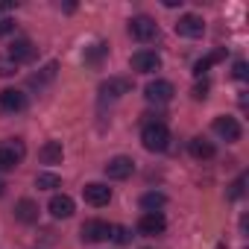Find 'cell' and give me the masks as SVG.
Masks as SVG:
<instances>
[{
    "instance_id": "15",
    "label": "cell",
    "mask_w": 249,
    "mask_h": 249,
    "mask_svg": "<svg viewBox=\"0 0 249 249\" xmlns=\"http://www.w3.org/2000/svg\"><path fill=\"white\" fill-rule=\"evenodd\" d=\"M188 153L196 159V161H208V159H214V144L208 141V138H191V144H188Z\"/></svg>"
},
{
    "instance_id": "29",
    "label": "cell",
    "mask_w": 249,
    "mask_h": 249,
    "mask_svg": "<svg viewBox=\"0 0 249 249\" xmlns=\"http://www.w3.org/2000/svg\"><path fill=\"white\" fill-rule=\"evenodd\" d=\"M15 30V21L12 18H0V36H6V33H12Z\"/></svg>"
},
{
    "instance_id": "11",
    "label": "cell",
    "mask_w": 249,
    "mask_h": 249,
    "mask_svg": "<svg viewBox=\"0 0 249 249\" xmlns=\"http://www.w3.org/2000/svg\"><path fill=\"white\" fill-rule=\"evenodd\" d=\"M82 196H85V202H88V205L100 208V205H108V199H111V188H108V185H103V182H91V185H85V188H82Z\"/></svg>"
},
{
    "instance_id": "26",
    "label": "cell",
    "mask_w": 249,
    "mask_h": 249,
    "mask_svg": "<svg viewBox=\"0 0 249 249\" xmlns=\"http://www.w3.org/2000/svg\"><path fill=\"white\" fill-rule=\"evenodd\" d=\"M103 53H106V44H94V50H91V53L85 56V62H88V65H97Z\"/></svg>"
},
{
    "instance_id": "7",
    "label": "cell",
    "mask_w": 249,
    "mask_h": 249,
    "mask_svg": "<svg viewBox=\"0 0 249 249\" xmlns=\"http://www.w3.org/2000/svg\"><path fill=\"white\" fill-rule=\"evenodd\" d=\"M202 33H205V21L199 15H182L176 21V36L182 38H199Z\"/></svg>"
},
{
    "instance_id": "21",
    "label": "cell",
    "mask_w": 249,
    "mask_h": 249,
    "mask_svg": "<svg viewBox=\"0 0 249 249\" xmlns=\"http://www.w3.org/2000/svg\"><path fill=\"white\" fill-rule=\"evenodd\" d=\"M223 56H226V50H217V53H211V56H205V59H199V62L194 65V73H196V76H202V73H205V71H208V68H211L214 62H220Z\"/></svg>"
},
{
    "instance_id": "9",
    "label": "cell",
    "mask_w": 249,
    "mask_h": 249,
    "mask_svg": "<svg viewBox=\"0 0 249 249\" xmlns=\"http://www.w3.org/2000/svg\"><path fill=\"white\" fill-rule=\"evenodd\" d=\"M214 132H217L223 141L234 144V141H240V123H237L234 117H229V114H220V117L214 120Z\"/></svg>"
},
{
    "instance_id": "23",
    "label": "cell",
    "mask_w": 249,
    "mask_h": 249,
    "mask_svg": "<svg viewBox=\"0 0 249 249\" xmlns=\"http://www.w3.org/2000/svg\"><path fill=\"white\" fill-rule=\"evenodd\" d=\"M108 237H114V243L123 246V243H129V229L126 226H111V234Z\"/></svg>"
},
{
    "instance_id": "24",
    "label": "cell",
    "mask_w": 249,
    "mask_h": 249,
    "mask_svg": "<svg viewBox=\"0 0 249 249\" xmlns=\"http://www.w3.org/2000/svg\"><path fill=\"white\" fill-rule=\"evenodd\" d=\"M243 185H246V176H237L234 185H231V191H229V199H240L243 196Z\"/></svg>"
},
{
    "instance_id": "13",
    "label": "cell",
    "mask_w": 249,
    "mask_h": 249,
    "mask_svg": "<svg viewBox=\"0 0 249 249\" xmlns=\"http://www.w3.org/2000/svg\"><path fill=\"white\" fill-rule=\"evenodd\" d=\"M132 68L141 71V73H153V71L161 68V56L153 53V50H138V53H132Z\"/></svg>"
},
{
    "instance_id": "3",
    "label": "cell",
    "mask_w": 249,
    "mask_h": 249,
    "mask_svg": "<svg viewBox=\"0 0 249 249\" xmlns=\"http://www.w3.org/2000/svg\"><path fill=\"white\" fill-rule=\"evenodd\" d=\"M24 153H27V147H24L18 138L0 147V173H6V170H15V167H18V161L24 159Z\"/></svg>"
},
{
    "instance_id": "8",
    "label": "cell",
    "mask_w": 249,
    "mask_h": 249,
    "mask_svg": "<svg viewBox=\"0 0 249 249\" xmlns=\"http://www.w3.org/2000/svg\"><path fill=\"white\" fill-rule=\"evenodd\" d=\"M144 94H147L150 103H170L173 94H176V88H173V82H167V79H153V82L144 88Z\"/></svg>"
},
{
    "instance_id": "16",
    "label": "cell",
    "mask_w": 249,
    "mask_h": 249,
    "mask_svg": "<svg viewBox=\"0 0 249 249\" xmlns=\"http://www.w3.org/2000/svg\"><path fill=\"white\" fill-rule=\"evenodd\" d=\"M50 214L56 217V220H65V217H71L73 214V199L68 196V194H56L53 199H50Z\"/></svg>"
},
{
    "instance_id": "10",
    "label": "cell",
    "mask_w": 249,
    "mask_h": 249,
    "mask_svg": "<svg viewBox=\"0 0 249 249\" xmlns=\"http://www.w3.org/2000/svg\"><path fill=\"white\" fill-rule=\"evenodd\" d=\"M36 53H38V47H36L30 38H15V41L9 44V59H12L15 65H21V62H33Z\"/></svg>"
},
{
    "instance_id": "19",
    "label": "cell",
    "mask_w": 249,
    "mask_h": 249,
    "mask_svg": "<svg viewBox=\"0 0 249 249\" xmlns=\"http://www.w3.org/2000/svg\"><path fill=\"white\" fill-rule=\"evenodd\" d=\"M56 71H59V65H56V62L44 65V68H41V73H33V76H30V85H33V88H44V85L56 76Z\"/></svg>"
},
{
    "instance_id": "17",
    "label": "cell",
    "mask_w": 249,
    "mask_h": 249,
    "mask_svg": "<svg viewBox=\"0 0 249 249\" xmlns=\"http://www.w3.org/2000/svg\"><path fill=\"white\" fill-rule=\"evenodd\" d=\"M62 156H65L62 141H47V144L38 150V159H41L44 164H59V161H62Z\"/></svg>"
},
{
    "instance_id": "4",
    "label": "cell",
    "mask_w": 249,
    "mask_h": 249,
    "mask_svg": "<svg viewBox=\"0 0 249 249\" xmlns=\"http://www.w3.org/2000/svg\"><path fill=\"white\" fill-rule=\"evenodd\" d=\"M164 229H167V220H164V214H161V211H144V214H141V220H138V231H141V234H147V237L161 234Z\"/></svg>"
},
{
    "instance_id": "27",
    "label": "cell",
    "mask_w": 249,
    "mask_h": 249,
    "mask_svg": "<svg viewBox=\"0 0 249 249\" xmlns=\"http://www.w3.org/2000/svg\"><path fill=\"white\" fill-rule=\"evenodd\" d=\"M194 97H196V100H205V97H208V82H205V79L194 85Z\"/></svg>"
},
{
    "instance_id": "14",
    "label": "cell",
    "mask_w": 249,
    "mask_h": 249,
    "mask_svg": "<svg viewBox=\"0 0 249 249\" xmlns=\"http://www.w3.org/2000/svg\"><path fill=\"white\" fill-rule=\"evenodd\" d=\"M0 108L3 111H24L27 108V94L18 88H3L0 91Z\"/></svg>"
},
{
    "instance_id": "12",
    "label": "cell",
    "mask_w": 249,
    "mask_h": 249,
    "mask_svg": "<svg viewBox=\"0 0 249 249\" xmlns=\"http://www.w3.org/2000/svg\"><path fill=\"white\" fill-rule=\"evenodd\" d=\"M108 234H111V226L106 220H85L82 223V240H88V243H100Z\"/></svg>"
},
{
    "instance_id": "6",
    "label": "cell",
    "mask_w": 249,
    "mask_h": 249,
    "mask_svg": "<svg viewBox=\"0 0 249 249\" xmlns=\"http://www.w3.org/2000/svg\"><path fill=\"white\" fill-rule=\"evenodd\" d=\"M129 91H132V79L129 76H108L106 82H100V94L103 97H111V100L129 94Z\"/></svg>"
},
{
    "instance_id": "5",
    "label": "cell",
    "mask_w": 249,
    "mask_h": 249,
    "mask_svg": "<svg viewBox=\"0 0 249 249\" xmlns=\"http://www.w3.org/2000/svg\"><path fill=\"white\" fill-rule=\"evenodd\" d=\"M132 170H135V161L129 159V156H114V159H108V164H106V176L108 179H129L132 176Z\"/></svg>"
},
{
    "instance_id": "28",
    "label": "cell",
    "mask_w": 249,
    "mask_h": 249,
    "mask_svg": "<svg viewBox=\"0 0 249 249\" xmlns=\"http://www.w3.org/2000/svg\"><path fill=\"white\" fill-rule=\"evenodd\" d=\"M234 79H246V62L243 59L234 62Z\"/></svg>"
},
{
    "instance_id": "2",
    "label": "cell",
    "mask_w": 249,
    "mask_h": 249,
    "mask_svg": "<svg viewBox=\"0 0 249 249\" xmlns=\"http://www.w3.org/2000/svg\"><path fill=\"white\" fill-rule=\"evenodd\" d=\"M129 33H132V38H138V41H153V38H159V24H156L150 15H135V18L129 21Z\"/></svg>"
},
{
    "instance_id": "20",
    "label": "cell",
    "mask_w": 249,
    "mask_h": 249,
    "mask_svg": "<svg viewBox=\"0 0 249 249\" xmlns=\"http://www.w3.org/2000/svg\"><path fill=\"white\" fill-rule=\"evenodd\" d=\"M164 202H167V196H164V194H159V191H150V194H144V196H141V208H144V211H159Z\"/></svg>"
},
{
    "instance_id": "30",
    "label": "cell",
    "mask_w": 249,
    "mask_h": 249,
    "mask_svg": "<svg viewBox=\"0 0 249 249\" xmlns=\"http://www.w3.org/2000/svg\"><path fill=\"white\" fill-rule=\"evenodd\" d=\"M3 191H6V182H3V179H0V196H3Z\"/></svg>"
},
{
    "instance_id": "22",
    "label": "cell",
    "mask_w": 249,
    "mask_h": 249,
    "mask_svg": "<svg viewBox=\"0 0 249 249\" xmlns=\"http://www.w3.org/2000/svg\"><path fill=\"white\" fill-rule=\"evenodd\" d=\"M62 185V179L56 176V173H38L36 176V188H41V191H53V188H59Z\"/></svg>"
},
{
    "instance_id": "18",
    "label": "cell",
    "mask_w": 249,
    "mask_h": 249,
    "mask_svg": "<svg viewBox=\"0 0 249 249\" xmlns=\"http://www.w3.org/2000/svg\"><path fill=\"white\" fill-rule=\"evenodd\" d=\"M15 217H18L21 223H36V220H38V202L21 199V202L15 205Z\"/></svg>"
},
{
    "instance_id": "1",
    "label": "cell",
    "mask_w": 249,
    "mask_h": 249,
    "mask_svg": "<svg viewBox=\"0 0 249 249\" xmlns=\"http://www.w3.org/2000/svg\"><path fill=\"white\" fill-rule=\"evenodd\" d=\"M141 144H144V150H150V153H164L167 147H170V132H167V126L161 120H150L147 126L141 129Z\"/></svg>"
},
{
    "instance_id": "25",
    "label": "cell",
    "mask_w": 249,
    "mask_h": 249,
    "mask_svg": "<svg viewBox=\"0 0 249 249\" xmlns=\"http://www.w3.org/2000/svg\"><path fill=\"white\" fill-rule=\"evenodd\" d=\"M18 73V65L12 59H0V76H15Z\"/></svg>"
}]
</instances>
